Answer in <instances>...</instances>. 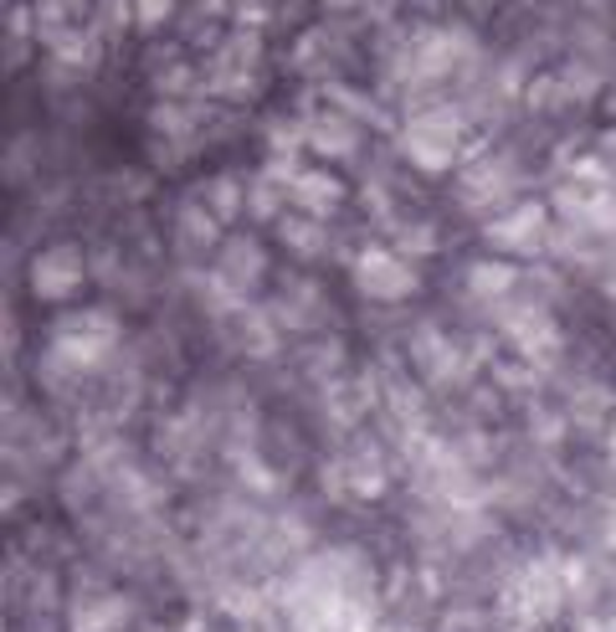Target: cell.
I'll return each mask as SVG.
<instances>
[{
  "instance_id": "obj_1",
  "label": "cell",
  "mask_w": 616,
  "mask_h": 632,
  "mask_svg": "<svg viewBox=\"0 0 616 632\" xmlns=\"http://www.w3.org/2000/svg\"><path fill=\"white\" fill-rule=\"evenodd\" d=\"M463 139H468V119H463V108H453V103L421 108L401 129L406 160H411L416 170H427V176H447V170H453Z\"/></svg>"
},
{
  "instance_id": "obj_2",
  "label": "cell",
  "mask_w": 616,
  "mask_h": 632,
  "mask_svg": "<svg viewBox=\"0 0 616 632\" xmlns=\"http://www.w3.org/2000/svg\"><path fill=\"white\" fill-rule=\"evenodd\" d=\"M113 339H119V319H113V314H103V309L78 314V319L57 324L52 361H62V371L82 376V371H93V365L113 350Z\"/></svg>"
},
{
  "instance_id": "obj_3",
  "label": "cell",
  "mask_w": 616,
  "mask_h": 632,
  "mask_svg": "<svg viewBox=\"0 0 616 632\" xmlns=\"http://www.w3.org/2000/svg\"><path fill=\"white\" fill-rule=\"evenodd\" d=\"M355 283H360L365 298L401 304V298L416 294V268L396 253V247H365V253L355 257Z\"/></svg>"
},
{
  "instance_id": "obj_4",
  "label": "cell",
  "mask_w": 616,
  "mask_h": 632,
  "mask_svg": "<svg viewBox=\"0 0 616 632\" xmlns=\"http://www.w3.org/2000/svg\"><path fill=\"white\" fill-rule=\"evenodd\" d=\"M488 247L498 253H519V257H535V253H549V211L545 201H519L509 211L483 227Z\"/></svg>"
},
{
  "instance_id": "obj_5",
  "label": "cell",
  "mask_w": 616,
  "mask_h": 632,
  "mask_svg": "<svg viewBox=\"0 0 616 632\" xmlns=\"http://www.w3.org/2000/svg\"><path fill=\"white\" fill-rule=\"evenodd\" d=\"M82 278H88V268H82L78 243H52L31 257V294L47 298V304L72 298L82 288Z\"/></svg>"
},
{
  "instance_id": "obj_6",
  "label": "cell",
  "mask_w": 616,
  "mask_h": 632,
  "mask_svg": "<svg viewBox=\"0 0 616 632\" xmlns=\"http://www.w3.org/2000/svg\"><path fill=\"white\" fill-rule=\"evenodd\" d=\"M304 149H314L324 160H345V155L360 149V119H349L345 108H329V113H314L304 124Z\"/></svg>"
},
{
  "instance_id": "obj_7",
  "label": "cell",
  "mask_w": 616,
  "mask_h": 632,
  "mask_svg": "<svg viewBox=\"0 0 616 632\" xmlns=\"http://www.w3.org/2000/svg\"><path fill=\"white\" fill-rule=\"evenodd\" d=\"M288 201H294L304 216L329 221V216L345 206V180L329 176V170H298V176L288 180Z\"/></svg>"
},
{
  "instance_id": "obj_8",
  "label": "cell",
  "mask_w": 616,
  "mask_h": 632,
  "mask_svg": "<svg viewBox=\"0 0 616 632\" xmlns=\"http://www.w3.org/2000/svg\"><path fill=\"white\" fill-rule=\"evenodd\" d=\"M411 361H416V371H421L427 381H437V386L457 381V371H463V355L453 350V339H447L443 329H431V324H421V329H416Z\"/></svg>"
},
{
  "instance_id": "obj_9",
  "label": "cell",
  "mask_w": 616,
  "mask_h": 632,
  "mask_svg": "<svg viewBox=\"0 0 616 632\" xmlns=\"http://www.w3.org/2000/svg\"><path fill=\"white\" fill-rule=\"evenodd\" d=\"M262 268H268V257H262V247L257 243H247V237H237V243H227L221 253H216V278L227 283V288H237L241 298L257 288Z\"/></svg>"
},
{
  "instance_id": "obj_10",
  "label": "cell",
  "mask_w": 616,
  "mask_h": 632,
  "mask_svg": "<svg viewBox=\"0 0 616 632\" xmlns=\"http://www.w3.org/2000/svg\"><path fill=\"white\" fill-rule=\"evenodd\" d=\"M509 339H514V350H519L524 361H545L549 350H560L555 319H549L545 309H519V314H509Z\"/></svg>"
},
{
  "instance_id": "obj_11",
  "label": "cell",
  "mask_w": 616,
  "mask_h": 632,
  "mask_svg": "<svg viewBox=\"0 0 616 632\" xmlns=\"http://www.w3.org/2000/svg\"><path fill=\"white\" fill-rule=\"evenodd\" d=\"M175 243H180V253H211V247H221V216L211 206H180Z\"/></svg>"
},
{
  "instance_id": "obj_12",
  "label": "cell",
  "mask_w": 616,
  "mask_h": 632,
  "mask_svg": "<svg viewBox=\"0 0 616 632\" xmlns=\"http://www.w3.org/2000/svg\"><path fill=\"white\" fill-rule=\"evenodd\" d=\"M468 288L478 298H509L519 288V268L514 263H498V257H483L468 268Z\"/></svg>"
},
{
  "instance_id": "obj_13",
  "label": "cell",
  "mask_w": 616,
  "mask_h": 632,
  "mask_svg": "<svg viewBox=\"0 0 616 632\" xmlns=\"http://www.w3.org/2000/svg\"><path fill=\"white\" fill-rule=\"evenodd\" d=\"M278 237L294 247L298 257H319L324 247H329V231H324V221H319V216H304V211H298V216H282V221H278Z\"/></svg>"
},
{
  "instance_id": "obj_14",
  "label": "cell",
  "mask_w": 616,
  "mask_h": 632,
  "mask_svg": "<svg viewBox=\"0 0 616 632\" xmlns=\"http://www.w3.org/2000/svg\"><path fill=\"white\" fill-rule=\"evenodd\" d=\"M206 206H211L221 221H231V216L247 211V186H241L237 176H216L206 180Z\"/></svg>"
},
{
  "instance_id": "obj_15",
  "label": "cell",
  "mask_w": 616,
  "mask_h": 632,
  "mask_svg": "<svg viewBox=\"0 0 616 632\" xmlns=\"http://www.w3.org/2000/svg\"><path fill=\"white\" fill-rule=\"evenodd\" d=\"M129 27H135V0H98L93 6V31L103 41L123 37Z\"/></svg>"
},
{
  "instance_id": "obj_16",
  "label": "cell",
  "mask_w": 616,
  "mask_h": 632,
  "mask_svg": "<svg viewBox=\"0 0 616 632\" xmlns=\"http://www.w3.org/2000/svg\"><path fill=\"white\" fill-rule=\"evenodd\" d=\"M282 190H288L282 180L262 176L252 190H247V211H252L257 221H268V216H278V211H282Z\"/></svg>"
},
{
  "instance_id": "obj_17",
  "label": "cell",
  "mask_w": 616,
  "mask_h": 632,
  "mask_svg": "<svg viewBox=\"0 0 616 632\" xmlns=\"http://www.w3.org/2000/svg\"><path fill=\"white\" fill-rule=\"evenodd\" d=\"M196 119H201V113H196L190 103H160L155 108V129H160V135H190Z\"/></svg>"
},
{
  "instance_id": "obj_18",
  "label": "cell",
  "mask_w": 616,
  "mask_h": 632,
  "mask_svg": "<svg viewBox=\"0 0 616 632\" xmlns=\"http://www.w3.org/2000/svg\"><path fill=\"white\" fill-rule=\"evenodd\" d=\"M180 0H135V31H160Z\"/></svg>"
},
{
  "instance_id": "obj_19",
  "label": "cell",
  "mask_w": 616,
  "mask_h": 632,
  "mask_svg": "<svg viewBox=\"0 0 616 632\" xmlns=\"http://www.w3.org/2000/svg\"><path fill=\"white\" fill-rule=\"evenodd\" d=\"M396 243H401V247H396V253H431V247H437V231H431V227H406V231H396Z\"/></svg>"
},
{
  "instance_id": "obj_20",
  "label": "cell",
  "mask_w": 616,
  "mask_h": 632,
  "mask_svg": "<svg viewBox=\"0 0 616 632\" xmlns=\"http://www.w3.org/2000/svg\"><path fill=\"white\" fill-rule=\"evenodd\" d=\"M190 82H196V72H190V68H170V72H160V93L165 98L190 93Z\"/></svg>"
},
{
  "instance_id": "obj_21",
  "label": "cell",
  "mask_w": 616,
  "mask_h": 632,
  "mask_svg": "<svg viewBox=\"0 0 616 632\" xmlns=\"http://www.w3.org/2000/svg\"><path fill=\"white\" fill-rule=\"evenodd\" d=\"M196 11H201V16H221V11H227V0H196Z\"/></svg>"
},
{
  "instance_id": "obj_22",
  "label": "cell",
  "mask_w": 616,
  "mask_h": 632,
  "mask_svg": "<svg viewBox=\"0 0 616 632\" xmlns=\"http://www.w3.org/2000/svg\"><path fill=\"white\" fill-rule=\"evenodd\" d=\"M68 6H72V16H88V11L98 6V0H68Z\"/></svg>"
}]
</instances>
